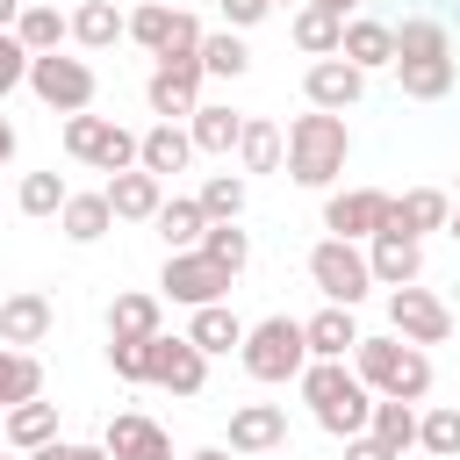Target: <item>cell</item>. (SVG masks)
I'll list each match as a JSON object with an SVG mask.
<instances>
[{
	"mask_svg": "<svg viewBox=\"0 0 460 460\" xmlns=\"http://www.w3.org/2000/svg\"><path fill=\"white\" fill-rule=\"evenodd\" d=\"M72 460H108V446H72Z\"/></svg>",
	"mask_w": 460,
	"mask_h": 460,
	"instance_id": "cell-52",
	"label": "cell"
},
{
	"mask_svg": "<svg viewBox=\"0 0 460 460\" xmlns=\"http://www.w3.org/2000/svg\"><path fill=\"white\" fill-rule=\"evenodd\" d=\"M22 7H29V0H0V36H14V22H22Z\"/></svg>",
	"mask_w": 460,
	"mask_h": 460,
	"instance_id": "cell-49",
	"label": "cell"
},
{
	"mask_svg": "<svg viewBox=\"0 0 460 460\" xmlns=\"http://www.w3.org/2000/svg\"><path fill=\"white\" fill-rule=\"evenodd\" d=\"M288 165V137L266 122V115H244V137H237V172H280Z\"/></svg>",
	"mask_w": 460,
	"mask_h": 460,
	"instance_id": "cell-28",
	"label": "cell"
},
{
	"mask_svg": "<svg viewBox=\"0 0 460 460\" xmlns=\"http://www.w3.org/2000/svg\"><path fill=\"white\" fill-rule=\"evenodd\" d=\"M352 374L374 388V395H388V402H424L431 395V352L424 345H410V338H359L352 345Z\"/></svg>",
	"mask_w": 460,
	"mask_h": 460,
	"instance_id": "cell-3",
	"label": "cell"
},
{
	"mask_svg": "<svg viewBox=\"0 0 460 460\" xmlns=\"http://www.w3.org/2000/svg\"><path fill=\"white\" fill-rule=\"evenodd\" d=\"M201 252L223 266V273H244V259H252V237L237 230V223H208V237H201Z\"/></svg>",
	"mask_w": 460,
	"mask_h": 460,
	"instance_id": "cell-42",
	"label": "cell"
},
{
	"mask_svg": "<svg viewBox=\"0 0 460 460\" xmlns=\"http://www.w3.org/2000/svg\"><path fill=\"white\" fill-rule=\"evenodd\" d=\"M29 65H36V58L22 50V36H0V101L29 86Z\"/></svg>",
	"mask_w": 460,
	"mask_h": 460,
	"instance_id": "cell-43",
	"label": "cell"
},
{
	"mask_svg": "<svg viewBox=\"0 0 460 460\" xmlns=\"http://www.w3.org/2000/svg\"><path fill=\"white\" fill-rule=\"evenodd\" d=\"M50 438H58V402L36 395V402H14V410H7V446H14V453H36V446H50Z\"/></svg>",
	"mask_w": 460,
	"mask_h": 460,
	"instance_id": "cell-32",
	"label": "cell"
},
{
	"mask_svg": "<svg viewBox=\"0 0 460 460\" xmlns=\"http://www.w3.org/2000/svg\"><path fill=\"white\" fill-rule=\"evenodd\" d=\"M158 237H165V252H201V237H208V208L194 201V194H172L158 216Z\"/></svg>",
	"mask_w": 460,
	"mask_h": 460,
	"instance_id": "cell-27",
	"label": "cell"
},
{
	"mask_svg": "<svg viewBox=\"0 0 460 460\" xmlns=\"http://www.w3.org/2000/svg\"><path fill=\"white\" fill-rule=\"evenodd\" d=\"M288 446V410L280 402H237L230 410V453H280Z\"/></svg>",
	"mask_w": 460,
	"mask_h": 460,
	"instance_id": "cell-18",
	"label": "cell"
},
{
	"mask_svg": "<svg viewBox=\"0 0 460 460\" xmlns=\"http://www.w3.org/2000/svg\"><path fill=\"white\" fill-rule=\"evenodd\" d=\"M446 237H453V244H460V208H453V223H446Z\"/></svg>",
	"mask_w": 460,
	"mask_h": 460,
	"instance_id": "cell-53",
	"label": "cell"
},
{
	"mask_svg": "<svg viewBox=\"0 0 460 460\" xmlns=\"http://www.w3.org/2000/svg\"><path fill=\"white\" fill-rule=\"evenodd\" d=\"M187 460H237L230 446H201V453H187Z\"/></svg>",
	"mask_w": 460,
	"mask_h": 460,
	"instance_id": "cell-51",
	"label": "cell"
},
{
	"mask_svg": "<svg viewBox=\"0 0 460 460\" xmlns=\"http://www.w3.org/2000/svg\"><path fill=\"white\" fill-rule=\"evenodd\" d=\"M194 201L208 208V223H237V216H244V172H230V165H223V172H208Z\"/></svg>",
	"mask_w": 460,
	"mask_h": 460,
	"instance_id": "cell-40",
	"label": "cell"
},
{
	"mask_svg": "<svg viewBox=\"0 0 460 460\" xmlns=\"http://www.w3.org/2000/svg\"><path fill=\"white\" fill-rule=\"evenodd\" d=\"M158 331H165V295L129 288V295L108 302V338H122V345H151Z\"/></svg>",
	"mask_w": 460,
	"mask_h": 460,
	"instance_id": "cell-17",
	"label": "cell"
},
{
	"mask_svg": "<svg viewBox=\"0 0 460 460\" xmlns=\"http://www.w3.org/2000/svg\"><path fill=\"white\" fill-rule=\"evenodd\" d=\"M14 36H22V50H29V58H50V50L72 36V14H58V7H22Z\"/></svg>",
	"mask_w": 460,
	"mask_h": 460,
	"instance_id": "cell-35",
	"label": "cell"
},
{
	"mask_svg": "<svg viewBox=\"0 0 460 460\" xmlns=\"http://www.w3.org/2000/svg\"><path fill=\"white\" fill-rule=\"evenodd\" d=\"M201 151H194V137H187V122H151L144 137H137V165L144 172H158V180H172V172H187Z\"/></svg>",
	"mask_w": 460,
	"mask_h": 460,
	"instance_id": "cell-19",
	"label": "cell"
},
{
	"mask_svg": "<svg viewBox=\"0 0 460 460\" xmlns=\"http://www.w3.org/2000/svg\"><path fill=\"white\" fill-rule=\"evenodd\" d=\"M302 93H309V108H323V115H345V108H359V93H367V72H359V65H345V58H309V72H302Z\"/></svg>",
	"mask_w": 460,
	"mask_h": 460,
	"instance_id": "cell-13",
	"label": "cell"
},
{
	"mask_svg": "<svg viewBox=\"0 0 460 460\" xmlns=\"http://www.w3.org/2000/svg\"><path fill=\"white\" fill-rule=\"evenodd\" d=\"M101 446H108V460H172V431L151 424L144 410H115L108 431H101Z\"/></svg>",
	"mask_w": 460,
	"mask_h": 460,
	"instance_id": "cell-14",
	"label": "cell"
},
{
	"mask_svg": "<svg viewBox=\"0 0 460 460\" xmlns=\"http://www.w3.org/2000/svg\"><path fill=\"white\" fill-rule=\"evenodd\" d=\"M244 374L252 381H302V367H309V331H302V316H259L252 331H244Z\"/></svg>",
	"mask_w": 460,
	"mask_h": 460,
	"instance_id": "cell-4",
	"label": "cell"
},
{
	"mask_svg": "<svg viewBox=\"0 0 460 460\" xmlns=\"http://www.w3.org/2000/svg\"><path fill=\"white\" fill-rule=\"evenodd\" d=\"M108 367H115V381H144V345H122V338H108Z\"/></svg>",
	"mask_w": 460,
	"mask_h": 460,
	"instance_id": "cell-44",
	"label": "cell"
},
{
	"mask_svg": "<svg viewBox=\"0 0 460 460\" xmlns=\"http://www.w3.org/2000/svg\"><path fill=\"white\" fill-rule=\"evenodd\" d=\"M36 395H43V359L22 352V345H0V410L36 402Z\"/></svg>",
	"mask_w": 460,
	"mask_h": 460,
	"instance_id": "cell-30",
	"label": "cell"
},
{
	"mask_svg": "<svg viewBox=\"0 0 460 460\" xmlns=\"http://www.w3.org/2000/svg\"><path fill=\"white\" fill-rule=\"evenodd\" d=\"M266 14H273V0H223V29H237V36L252 22H266Z\"/></svg>",
	"mask_w": 460,
	"mask_h": 460,
	"instance_id": "cell-45",
	"label": "cell"
},
{
	"mask_svg": "<svg viewBox=\"0 0 460 460\" xmlns=\"http://www.w3.org/2000/svg\"><path fill=\"white\" fill-rule=\"evenodd\" d=\"M22 460H72V446H65V438H50V446H36V453H22Z\"/></svg>",
	"mask_w": 460,
	"mask_h": 460,
	"instance_id": "cell-48",
	"label": "cell"
},
{
	"mask_svg": "<svg viewBox=\"0 0 460 460\" xmlns=\"http://www.w3.org/2000/svg\"><path fill=\"white\" fill-rule=\"evenodd\" d=\"M14 144H22V137H14V122H7V115H0V165H7V158H14Z\"/></svg>",
	"mask_w": 460,
	"mask_h": 460,
	"instance_id": "cell-50",
	"label": "cell"
},
{
	"mask_svg": "<svg viewBox=\"0 0 460 460\" xmlns=\"http://www.w3.org/2000/svg\"><path fill=\"white\" fill-rule=\"evenodd\" d=\"M345 460H402V453H388L374 431H359V438H345Z\"/></svg>",
	"mask_w": 460,
	"mask_h": 460,
	"instance_id": "cell-46",
	"label": "cell"
},
{
	"mask_svg": "<svg viewBox=\"0 0 460 460\" xmlns=\"http://www.w3.org/2000/svg\"><path fill=\"white\" fill-rule=\"evenodd\" d=\"M187 137H194V151L230 158V151H237V137H244V115H237V108H223V101H201V108L187 115Z\"/></svg>",
	"mask_w": 460,
	"mask_h": 460,
	"instance_id": "cell-24",
	"label": "cell"
},
{
	"mask_svg": "<svg viewBox=\"0 0 460 460\" xmlns=\"http://www.w3.org/2000/svg\"><path fill=\"white\" fill-rule=\"evenodd\" d=\"M309 7H323V14H338V22H352V14L367 7V0H309Z\"/></svg>",
	"mask_w": 460,
	"mask_h": 460,
	"instance_id": "cell-47",
	"label": "cell"
},
{
	"mask_svg": "<svg viewBox=\"0 0 460 460\" xmlns=\"http://www.w3.org/2000/svg\"><path fill=\"white\" fill-rule=\"evenodd\" d=\"M388 216H395V194H381V187H331L323 194V230L331 237L367 244V237L388 230Z\"/></svg>",
	"mask_w": 460,
	"mask_h": 460,
	"instance_id": "cell-9",
	"label": "cell"
},
{
	"mask_svg": "<svg viewBox=\"0 0 460 460\" xmlns=\"http://www.w3.org/2000/svg\"><path fill=\"white\" fill-rule=\"evenodd\" d=\"M0 460H14V453H0Z\"/></svg>",
	"mask_w": 460,
	"mask_h": 460,
	"instance_id": "cell-55",
	"label": "cell"
},
{
	"mask_svg": "<svg viewBox=\"0 0 460 460\" xmlns=\"http://www.w3.org/2000/svg\"><path fill=\"white\" fill-rule=\"evenodd\" d=\"M144 381L165 388V395H201V381H208V352H201L187 331H180V338L158 331V338L144 345Z\"/></svg>",
	"mask_w": 460,
	"mask_h": 460,
	"instance_id": "cell-10",
	"label": "cell"
},
{
	"mask_svg": "<svg viewBox=\"0 0 460 460\" xmlns=\"http://www.w3.org/2000/svg\"><path fill=\"white\" fill-rule=\"evenodd\" d=\"M29 93H36L43 108H58V115H86V108H93V93H101V79H93V65H86V58L50 50V58H36V65H29Z\"/></svg>",
	"mask_w": 460,
	"mask_h": 460,
	"instance_id": "cell-7",
	"label": "cell"
},
{
	"mask_svg": "<svg viewBox=\"0 0 460 460\" xmlns=\"http://www.w3.org/2000/svg\"><path fill=\"white\" fill-rule=\"evenodd\" d=\"M172 14H180V7H165V0L129 7V43H144L151 58H165V43H172Z\"/></svg>",
	"mask_w": 460,
	"mask_h": 460,
	"instance_id": "cell-41",
	"label": "cell"
},
{
	"mask_svg": "<svg viewBox=\"0 0 460 460\" xmlns=\"http://www.w3.org/2000/svg\"><path fill=\"white\" fill-rule=\"evenodd\" d=\"M273 7H302V0H273Z\"/></svg>",
	"mask_w": 460,
	"mask_h": 460,
	"instance_id": "cell-54",
	"label": "cell"
},
{
	"mask_svg": "<svg viewBox=\"0 0 460 460\" xmlns=\"http://www.w3.org/2000/svg\"><path fill=\"white\" fill-rule=\"evenodd\" d=\"M230 280H237V273H223L208 252H165V266H158V295L180 302V309H208V302H223Z\"/></svg>",
	"mask_w": 460,
	"mask_h": 460,
	"instance_id": "cell-8",
	"label": "cell"
},
{
	"mask_svg": "<svg viewBox=\"0 0 460 460\" xmlns=\"http://www.w3.org/2000/svg\"><path fill=\"white\" fill-rule=\"evenodd\" d=\"M50 323H58V309H50V295L43 288H14L7 302H0V345H43L50 338Z\"/></svg>",
	"mask_w": 460,
	"mask_h": 460,
	"instance_id": "cell-16",
	"label": "cell"
},
{
	"mask_svg": "<svg viewBox=\"0 0 460 460\" xmlns=\"http://www.w3.org/2000/svg\"><path fill=\"white\" fill-rule=\"evenodd\" d=\"M309 280H316V295H323V302L359 309V302L374 295L367 244H352V237H323V244H309Z\"/></svg>",
	"mask_w": 460,
	"mask_h": 460,
	"instance_id": "cell-5",
	"label": "cell"
},
{
	"mask_svg": "<svg viewBox=\"0 0 460 460\" xmlns=\"http://www.w3.org/2000/svg\"><path fill=\"white\" fill-rule=\"evenodd\" d=\"M201 58H158L151 65V79H144V101H151V115L158 122H187L194 108H201Z\"/></svg>",
	"mask_w": 460,
	"mask_h": 460,
	"instance_id": "cell-11",
	"label": "cell"
},
{
	"mask_svg": "<svg viewBox=\"0 0 460 460\" xmlns=\"http://www.w3.org/2000/svg\"><path fill=\"white\" fill-rule=\"evenodd\" d=\"M65 201H72L65 172H22V187H14V208L22 216H58Z\"/></svg>",
	"mask_w": 460,
	"mask_h": 460,
	"instance_id": "cell-39",
	"label": "cell"
},
{
	"mask_svg": "<svg viewBox=\"0 0 460 460\" xmlns=\"http://www.w3.org/2000/svg\"><path fill=\"white\" fill-rule=\"evenodd\" d=\"M395 58H453L446 22H431V14H402V22H395Z\"/></svg>",
	"mask_w": 460,
	"mask_h": 460,
	"instance_id": "cell-36",
	"label": "cell"
},
{
	"mask_svg": "<svg viewBox=\"0 0 460 460\" xmlns=\"http://www.w3.org/2000/svg\"><path fill=\"white\" fill-rule=\"evenodd\" d=\"M244 331H252V323H244L230 302H208V309L187 316V338H194L208 359H216V352H244Z\"/></svg>",
	"mask_w": 460,
	"mask_h": 460,
	"instance_id": "cell-25",
	"label": "cell"
},
{
	"mask_svg": "<svg viewBox=\"0 0 460 460\" xmlns=\"http://www.w3.org/2000/svg\"><path fill=\"white\" fill-rule=\"evenodd\" d=\"M58 230H65L72 244H101V237L115 230V208H108V194H72V201L58 208Z\"/></svg>",
	"mask_w": 460,
	"mask_h": 460,
	"instance_id": "cell-29",
	"label": "cell"
},
{
	"mask_svg": "<svg viewBox=\"0 0 460 460\" xmlns=\"http://www.w3.org/2000/svg\"><path fill=\"white\" fill-rule=\"evenodd\" d=\"M388 453H410L417 446V402H388V395H374V424H367Z\"/></svg>",
	"mask_w": 460,
	"mask_h": 460,
	"instance_id": "cell-38",
	"label": "cell"
},
{
	"mask_svg": "<svg viewBox=\"0 0 460 460\" xmlns=\"http://www.w3.org/2000/svg\"><path fill=\"white\" fill-rule=\"evenodd\" d=\"M65 158L93 165V172H129L137 165V137L115 122V115H65Z\"/></svg>",
	"mask_w": 460,
	"mask_h": 460,
	"instance_id": "cell-6",
	"label": "cell"
},
{
	"mask_svg": "<svg viewBox=\"0 0 460 460\" xmlns=\"http://www.w3.org/2000/svg\"><path fill=\"white\" fill-rule=\"evenodd\" d=\"M108 208H115V223H151L158 208H165V180L158 172H144V165H129V172H115L108 187Z\"/></svg>",
	"mask_w": 460,
	"mask_h": 460,
	"instance_id": "cell-20",
	"label": "cell"
},
{
	"mask_svg": "<svg viewBox=\"0 0 460 460\" xmlns=\"http://www.w3.org/2000/svg\"><path fill=\"white\" fill-rule=\"evenodd\" d=\"M388 331L410 345H446L453 338V309L431 288H388Z\"/></svg>",
	"mask_w": 460,
	"mask_h": 460,
	"instance_id": "cell-12",
	"label": "cell"
},
{
	"mask_svg": "<svg viewBox=\"0 0 460 460\" xmlns=\"http://www.w3.org/2000/svg\"><path fill=\"white\" fill-rule=\"evenodd\" d=\"M302 331H309V359H352V345L367 338L352 323V309H338V302H323L316 316H302Z\"/></svg>",
	"mask_w": 460,
	"mask_h": 460,
	"instance_id": "cell-23",
	"label": "cell"
},
{
	"mask_svg": "<svg viewBox=\"0 0 460 460\" xmlns=\"http://www.w3.org/2000/svg\"><path fill=\"white\" fill-rule=\"evenodd\" d=\"M295 388H302V402L316 410V424L331 438H359L374 424V388L352 374V359H309Z\"/></svg>",
	"mask_w": 460,
	"mask_h": 460,
	"instance_id": "cell-1",
	"label": "cell"
},
{
	"mask_svg": "<svg viewBox=\"0 0 460 460\" xmlns=\"http://www.w3.org/2000/svg\"><path fill=\"white\" fill-rule=\"evenodd\" d=\"M417 446H424L431 460H460V402L417 410Z\"/></svg>",
	"mask_w": 460,
	"mask_h": 460,
	"instance_id": "cell-34",
	"label": "cell"
},
{
	"mask_svg": "<svg viewBox=\"0 0 460 460\" xmlns=\"http://www.w3.org/2000/svg\"><path fill=\"white\" fill-rule=\"evenodd\" d=\"M288 36H295V50H309V58H338V43H345V22L302 0V7H295V22H288Z\"/></svg>",
	"mask_w": 460,
	"mask_h": 460,
	"instance_id": "cell-31",
	"label": "cell"
},
{
	"mask_svg": "<svg viewBox=\"0 0 460 460\" xmlns=\"http://www.w3.org/2000/svg\"><path fill=\"white\" fill-rule=\"evenodd\" d=\"M338 58L345 65H359V72H395V29L388 22H374V14H352L345 22V43H338Z\"/></svg>",
	"mask_w": 460,
	"mask_h": 460,
	"instance_id": "cell-22",
	"label": "cell"
},
{
	"mask_svg": "<svg viewBox=\"0 0 460 460\" xmlns=\"http://www.w3.org/2000/svg\"><path fill=\"white\" fill-rule=\"evenodd\" d=\"M129 36V14L115 7V0H79L72 7V43L79 50H108V43H122Z\"/></svg>",
	"mask_w": 460,
	"mask_h": 460,
	"instance_id": "cell-26",
	"label": "cell"
},
{
	"mask_svg": "<svg viewBox=\"0 0 460 460\" xmlns=\"http://www.w3.org/2000/svg\"><path fill=\"white\" fill-rule=\"evenodd\" d=\"M395 86L410 101H438L453 93V58H395Z\"/></svg>",
	"mask_w": 460,
	"mask_h": 460,
	"instance_id": "cell-33",
	"label": "cell"
},
{
	"mask_svg": "<svg viewBox=\"0 0 460 460\" xmlns=\"http://www.w3.org/2000/svg\"><path fill=\"white\" fill-rule=\"evenodd\" d=\"M367 266H374V288H417L424 280V244L402 237V230H381V237H367Z\"/></svg>",
	"mask_w": 460,
	"mask_h": 460,
	"instance_id": "cell-15",
	"label": "cell"
},
{
	"mask_svg": "<svg viewBox=\"0 0 460 460\" xmlns=\"http://www.w3.org/2000/svg\"><path fill=\"white\" fill-rule=\"evenodd\" d=\"M201 72H208V79H244V72H252L244 36H237V29H208V36H201Z\"/></svg>",
	"mask_w": 460,
	"mask_h": 460,
	"instance_id": "cell-37",
	"label": "cell"
},
{
	"mask_svg": "<svg viewBox=\"0 0 460 460\" xmlns=\"http://www.w3.org/2000/svg\"><path fill=\"white\" fill-rule=\"evenodd\" d=\"M453 223V194L446 187H410V194H395V216H388V230H402V237H431V230H446Z\"/></svg>",
	"mask_w": 460,
	"mask_h": 460,
	"instance_id": "cell-21",
	"label": "cell"
},
{
	"mask_svg": "<svg viewBox=\"0 0 460 460\" xmlns=\"http://www.w3.org/2000/svg\"><path fill=\"white\" fill-rule=\"evenodd\" d=\"M345 158H352V129H345V115L309 108V115L288 122V180H295V187L331 194L338 172H345Z\"/></svg>",
	"mask_w": 460,
	"mask_h": 460,
	"instance_id": "cell-2",
	"label": "cell"
}]
</instances>
